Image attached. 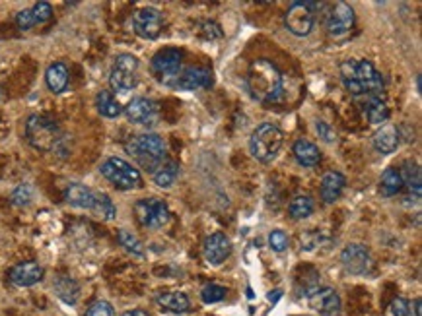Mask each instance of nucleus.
Returning <instances> with one entry per match:
<instances>
[{
	"label": "nucleus",
	"mask_w": 422,
	"mask_h": 316,
	"mask_svg": "<svg viewBox=\"0 0 422 316\" xmlns=\"http://www.w3.org/2000/svg\"><path fill=\"white\" fill-rule=\"evenodd\" d=\"M117 241H119V245H121L127 253L135 254V256H144V248L143 245H140V241L136 239L130 231L119 229V231H117Z\"/></svg>",
	"instance_id": "72a5a7b5"
},
{
	"label": "nucleus",
	"mask_w": 422,
	"mask_h": 316,
	"mask_svg": "<svg viewBox=\"0 0 422 316\" xmlns=\"http://www.w3.org/2000/svg\"><path fill=\"white\" fill-rule=\"evenodd\" d=\"M31 198H34V189L29 186V184H20V186H16L12 190V194H10V200H12V204L14 206H28L31 202Z\"/></svg>",
	"instance_id": "c9c22d12"
},
{
	"label": "nucleus",
	"mask_w": 422,
	"mask_h": 316,
	"mask_svg": "<svg viewBox=\"0 0 422 316\" xmlns=\"http://www.w3.org/2000/svg\"><path fill=\"white\" fill-rule=\"evenodd\" d=\"M115 310L108 301H96L92 302L84 316H113Z\"/></svg>",
	"instance_id": "58836bf2"
},
{
	"label": "nucleus",
	"mask_w": 422,
	"mask_h": 316,
	"mask_svg": "<svg viewBox=\"0 0 422 316\" xmlns=\"http://www.w3.org/2000/svg\"><path fill=\"white\" fill-rule=\"evenodd\" d=\"M29 12L34 16L36 26L45 23V21H49L51 18H53V6H51L49 2H37V4H34V6L29 8Z\"/></svg>",
	"instance_id": "e433bc0d"
},
{
	"label": "nucleus",
	"mask_w": 422,
	"mask_h": 316,
	"mask_svg": "<svg viewBox=\"0 0 422 316\" xmlns=\"http://www.w3.org/2000/svg\"><path fill=\"white\" fill-rule=\"evenodd\" d=\"M135 216L138 223L146 229H160L170 221V210L168 204L160 198H143L135 204Z\"/></svg>",
	"instance_id": "1a4fd4ad"
},
{
	"label": "nucleus",
	"mask_w": 422,
	"mask_h": 316,
	"mask_svg": "<svg viewBox=\"0 0 422 316\" xmlns=\"http://www.w3.org/2000/svg\"><path fill=\"white\" fill-rule=\"evenodd\" d=\"M101 175L119 190H135L143 186L140 171L121 157H109L101 163Z\"/></svg>",
	"instance_id": "0eeeda50"
},
{
	"label": "nucleus",
	"mask_w": 422,
	"mask_h": 316,
	"mask_svg": "<svg viewBox=\"0 0 422 316\" xmlns=\"http://www.w3.org/2000/svg\"><path fill=\"white\" fill-rule=\"evenodd\" d=\"M280 297H282V291H277V293H269V301H279Z\"/></svg>",
	"instance_id": "79ce46f5"
},
{
	"label": "nucleus",
	"mask_w": 422,
	"mask_h": 316,
	"mask_svg": "<svg viewBox=\"0 0 422 316\" xmlns=\"http://www.w3.org/2000/svg\"><path fill=\"white\" fill-rule=\"evenodd\" d=\"M360 109L366 120L370 125H381L389 119V107H387L386 95H364L360 98Z\"/></svg>",
	"instance_id": "6ab92c4d"
},
{
	"label": "nucleus",
	"mask_w": 422,
	"mask_h": 316,
	"mask_svg": "<svg viewBox=\"0 0 422 316\" xmlns=\"http://www.w3.org/2000/svg\"><path fill=\"white\" fill-rule=\"evenodd\" d=\"M284 142V134L277 125L271 122H263L255 128V132L251 134L249 138V152L251 155L261 163H271L272 159H277V155L280 154Z\"/></svg>",
	"instance_id": "20e7f679"
},
{
	"label": "nucleus",
	"mask_w": 422,
	"mask_h": 316,
	"mask_svg": "<svg viewBox=\"0 0 422 316\" xmlns=\"http://www.w3.org/2000/svg\"><path fill=\"white\" fill-rule=\"evenodd\" d=\"M292 154L302 167H315L319 163V159H321L319 148L315 146L314 142L306 140V138H300V140L294 142Z\"/></svg>",
	"instance_id": "4be33fe9"
},
{
	"label": "nucleus",
	"mask_w": 422,
	"mask_h": 316,
	"mask_svg": "<svg viewBox=\"0 0 422 316\" xmlns=\"http://www.w3.org/2000/svg\"><path fill=\"white\" fill-rule=\"evenodd\" d=\"M181 63H183V53L179 49H162L158 51L154 58H152V72H154V76L162 82V84L173 85L175 82V78L179 76V72H181Z\"/></svg>",
	"instance_id": "9b49d317"
},
{
	"label": "nucleus",
	"mask_w": 422,
	"mask_h": 316,
	"mask_svg": "<svg viewBox=\"0 0 422 316\" xmlns=\"http://www.w3.org/2000/svg\"><path fill=\"white\" fill-rule=\"evenodd\" d=\"M354 20H356V14H354V8L351 4L335 2L325 12V29L333 37L344 36V33H349L352 29Z\"/></svg>",
	"instance_id": "f8f14e48"
},
{
	"label": "nucleus",
	"mask_w": 422,
	"mask_h": 316,
	"mask_svg": "<svg viewBox=\"0 0 422 316\" xmlns=\"http://www.w3.org/2000/svg\"><path fill=\"white\" fill-rule=\"evenodd\" d=\"M96 107H98L101 117H106V119H117L123 112L121 103H119V101L115 99L113 93L108 92V90L98 93V98H96Z\"/></svg>",
	"instance_id": "c85d7f7f"
},
{
	"label": "nucleus",
	"mask_w": 422,
	"mask_h": 316,
	"mask_svg": "<svg viewBox=\"0 0 422 316\" xmlns=\"http://www.w3.org/2000/svg\"><path fill=\"white\" fill-rule=\"evenodd\" d=\"M68 68H66L65 63H53L45 72V82H47V88H49V92L53 93H63L66 92V88H68Z\"/></svg>",
	"instance_id": "b1692460"
},
{
	"label": "nucleus",
	"mask_w": 422,
	"mask_h": 316,
	"mask_svg": "<svg viewBox=\"0 0 422 316\" xmlns=\"http://www.w3.org/2000/svg\"><path fill=\"white\" fill-rule=\"evenodd\" d=\"M138 58L129 53H121L115 58L113 68L109 74V85L115 92L127 93L138 85Z\"/></svg>",
	"instance_id": "6e6552de"
},
{
	"label": "nucleus",
	"mask_w": 422,
	"mask_h": 316,
	"mask_svg": "<svg viewBox=\"0 0 422 316\" xmlns=\"http://www.w3.org/2000/svg\"><path fill=\"white\" fill-rule=\"evenodd\" d=\"M344 184H346V179H344L343 173L339 171H329L325 173L321 179V184H319V194H321V200L325 204H335L341 192H343Z\"/></svg>",
	"instance_id": "aec40b11"
},
{
	"label": "nucleus",
	"mask_w": 422,
	"mask_h": 316,
	"mask_svg": "<svg viewBox=\"0 0 422 316\" xmlns=\"http://www.w3.org/2000/svg\"><path fill=\"white\" fill-rule=\"evenodd\" d=\"M165 28L164 14L154 6L138 8L133 16V29L138 37H143L146 41H154L162 36Z\"/></svg>",
	"instance_id": "9d476101"
},
{
	"label": "nucleus",
	"mask_w": 422,
	"mask_h": 316,
	"mask_svg": "<svg viewBox=\"0 0 422 316\" xmlns=\"http://www.w3.org/2000/svg\"><path fill=\"white\" fill-rule=\"evenodd\" d=\"M121 316H150V315L143 309H133V310H127V312H123Z\"/></svg>",
	"instance_id": "a19ab883"
},
{
	"label": "nucleus",
	"mask_w": 422,
	"mask_h": 316,
	"mask_svg": "<svg viewBox=\"0 0 422 316\" xmlns=\"http://www.w3.org/2000/svg\"><path fill=\"white\" fill-rule=\"evenodd\" d=\"M65 200L74 208H82V210H93L96 204V192L88 189L84 184L74 183L71 184L65 192Z\"/></svg>",
	"instance_id": "5701e85b"
},
{
	"label": "nucleus",
	"mask_w": 422,
	"mask_h": 316,
	"mask_svg": "<svg viewBox=\"0 0 422 316\" xmlns=\"http://www.w3.org/2000/svg\"><path fill=\"white\" fill-rule=\"evenodd\" d=\"M401 134L399 128L393 125H386L376 130L374 134V148L378 149L379 154H393L395 149L399 148Z\"/></svg>",
	"instance_id": "412c9836"
},
{
	"label": "nucleus",
	"mask_w": 422,
	"mask_h": 316,
	"mask_svg": "<svg viewBox=\"0 0 422 316\" xmlns=\"http://www.w3.org/2000/svg\"><path fill=\"white\" fill-rule=\"evenodd\" d=\"M341 78L346 88V92L354 98H364V95H384V78L376 70L370 60H344L341 64Z\"/></svg>",
	"instance_id": "f03ea898"
},
{
	"label": "nucleus",
	"mask_w": 422,
	"mask_h": 316,
	"mask_svg": "<svg viewBox=\"0 0 422 316\" xmlns=\"http://www.w3.org/2000/svg\"><path fill=\"white\" fill-rule=\"evenodd\" d=\"M323 4L319 2H309V0H296L288 6L284 26L290 33L296 37H306L312 33L317 16L321 14Z\"/></svg>",
	"instance_id": "423d86ee"
},
{
	"label": "nucleus",
	"mask_w": 422,
	"mask_h": 316,
	"mask_svg": "<svg viewBox=\"0 0 422 316\" xmlns=\"http://www.w3.org/2000/svg\"><path fill=\"white\" fill-rule=\"evenodd\" d=\"M315 128H317V134H319V136H321L323 140L325 142H335V132H333V128L329 127V125H327V122H323V120H317V122H315Z\"/></svg>",
	"instance_id": "ea45409f"
},
{
	"label": "nucleus",
	"mask_w": 422,
	"mask_h": 316,
	"mask_svg": "<svg viewBox=\"0 0 422 316\" xmlns=\"http://www.w3.org/2000/svg\"><path fill=\"white\" fill-rule=\"evenodd\" d=\"M93 214H98L103 219H115L117 216V210H115V204L111 202V198L103 192H96V204H93Z\"/></svg>",
	"instance_id": "473e14b6"
},
{
	"label": "nucleus",
	"mask_w": 422,
	"mask_h": 316,
	"mask_svg": "<svg viewBox=\"0 0 422 316\" xmlns=\"http://www.w3.org/2000/svg\"><path fill=\"white\" fill-rule=\"evenodd\" d=\"M245 84H247L251 98L257 99L261 103H274L284 93L282 74L277 68V64H272L271 60H265V58H259L251 64Z\"/></svg>",
	"instance_id": "f257e3e1"
},
{
	"label": "nucleus",
	"mask_w": 422,
	"mask_h": 316,
	"mask_svg": "<svg viewBox=\"0 0 422 316\" xmlns=\"http://www.w3.org/2000/svg\"><path fill=\"white\" fill-rule=\"evenodd\" d=\"M158 115H160V109H158L156 101L148 98L130 99L129 105L125 107V117L133 125H140V127H152L158 120Z\"/></svg>",
	"instance_id": "2eb2a0df"
},
{
	"label": "nucleus",
	"mask_w": 422,
	"mask_h": 316,
	"mask_svg": "<svg viewBox=\"0 0 422 316\" xmlns=\"http://www.w3.org/2000/svg\"><path fill=\"white\" fill-rule=\"evenodd\" d=\"M53 285H55V293H57L61 301L66 302V305H76L78 302L80 288L76 280H72L68 275H58Z\"/></svg>",
	"instance_id": "a878e982"
},
{
	"label": "nucleus",
	"mask_w": 422,
	"mask_h": 316,
	"mask_svg": "<svg viewBox=\"0 0 422 316\" xmlns=\"http://www.w3.org/2000/svg\"><path fill=\"white\" fill-rule=\"evenodd\" d=\"M26 138L36 149L41 152H51L58 146L63 138L61 127L57 122L45 115H31L26 120Z\"/></svg>",
	"instance_id": "39448f33"
},
{
	"label": "nucleus",
	"mask_w": 422,
	"mask_h": 316,
	"mask_svg": "<svg viewBox=\"0 0 422 316\" xmlns=\"http://www.w3.org/2000/svg\"><path fill=\"white\" fill-rule=\"evenodd\" d=\"M399 175L403 179V186H407L411 190V194L415 192V196L421 194L422 181H421V165L415 162L403 163V167L399 169Z\"/></svg>",
	"instance_id": "bb28decb"
},
{
	"label": "nucleus",
	"mask_w": 422,
	"mask_h": 316,
	"mask_svg": "<svg viewBox=\"0 0 422 316\" xmlns=\"http://www.w3.org/2000/svg\"><path fill=\"white\" fill-rule=\"evenodd\" d=\"M226 297V289L222 285H216V283H210L207 288L200 291V299L207 305H215V302H220Z\"/></svg>",
	"instance_id": "f704fd0d"
},
{
	"label": "nucleus",
	"mask_w": 422,
	"mask_h": 316,
	"mask_svg": "<svg viewBox=\"0 0 422 316\" xmlns=\"http://www.w3.org/2000/svg\"><path fill=\"white\" fill-rule=\"evenodd\" d=\"M341 264L351 275H364L372 268V254L370 248L360 243H351L343 248L341 253Z\"/></svg>",
	"instance_id": "ddd939ff"
},
{
	"label": "nucleus",
	"mask_w": 422,
	"mask_h": 316,
	"mask_svg": "<svg viewBox=\"0 0 422 316\" xmlns=\"http://www.w3.org/2000/svg\"><path fill=\"white\" fill-rule=\"evenodd\" d=\"M156 305L168 312H187L191 309V301L185 293L173 291V293H162L156 297Z\"/></svg>",
	"instance_id": "393cba45"
},
{
	"label": "nucleus",
	"mask_w": 422,
	"mask_h": 316,
	"mask_svg": "<svg viewBox=\"0 0 422 316\" xmlns=\"http://www.w3.org/2000/svg\"><path fill=\"white\" fill-rule=\"evenodd\" d=\"M309 309L315 310L321 316H339L341 315V297L335 289L331 288H315L308 291Z\"/></svg>",
	"instance_id": "4468645a"
},
{
	"label": "nucleus",
	"mask_w": 422,
	"mask_h": 316,
	"mask_svg": "<svg viewBox=\"0 0 422 316\" xmlns=\"http://www.w3.org/2000/svg\"><path fill=\"white\" fill-rule=\"evenodd\" d=\"M403 190V179L399 175V169L387 167L384 173H381V179H379V192L384 196H395Z\"/></svg>",
	"instance_id": "cd10ccee"
},
{
	"label": "nucleus",
	"mask_w": 422,
	"mask_h": 316,
	"mask_svg": "<svg viewBox=\"0 0 422 316\" xmlns=\"http://www.w3.org/2000/svg\"><path fill=\"white\" fill-rule=\"evenodd\" d=\"M210 85H212V72L205 66H189L179 72V76L173 82V88L185 90V92H195V90L210 88Z\"/></svg>",
	"instance_id": "f3484780"
},
{
	"label": "nucleus",
	"mask_w": 422,
	"mask_h": 316,
	"mask_svg": "<svg viewBox=\"0 0 422 316\" xmlns=\"http://www.w3.org/2000/svg\"><path fill=\"white\" fill-rule=\"evenodd\" d=\"M288 214L292 219H306L314 214V200L309 196H296L290 202V208H288Z\"/></svg>",
	"instance_id": "7c9ffc66"
},
{
	"label": "nucleus",
	"mask_w": 422,
	"mask_h": 316,
	"mask_svg": "<svg viewBox=\"0 0 422 316\" xmlns=\"http://www.w3.org/2000/svg\"><path fill=\"white\" fill-rule=\"evenodd\" d=\"M202 254H205V260L210 266H220L228 260L230 254H232V241L228 239L226 233H212V235H208L205 245H202Z\"/></svg>",
	"instance_id": "dca6fc26"
},
{
	"label": "nucleus",
	"mask_w": 422,
	"mask_h": 316,
	"mask_svg": "<svg viewBox=\"0 0 422 316\" xmlns=\"http://www.w3.org/2000/svg\"><path fill=\"white\" fill-rule=\"evenodd\" d=\"M391 315L393 316H422L421 301H408V299H395L391 302Z\"/></svg>",
	"instance_id": "2f4dec72"
},
{
	"label": "nucleus",
	"mask_w": 422,
	"mask_h": 316,
	"mask_svg": "<svg viewBox=\"0 0 422 316\" xmlns=\"http://www.w3.org/2000/svg\"><path fill=\"white\" fill-rule=\"evenodd\" d=\"M179 173H181V169H179L177 162H165L164 165L154 173V183H156V186H160V189H170V186L179 179Z\"/></svg>",
	"instance_id": "c756f323"
},
{
	"label": "nucleus",
	"mask_w": 422,
	"mask_h": 316,
	"mask_svg": "<svg viewBox=\"0 0 422 316\" xmlns=\"http://www.w3.org/2000/svg\"><path fill=\"white\" fill-rule=\"evenodd\" d=\"M127 154L135 159L144 171L148 173H156L158 169L162 167L168 159V148L162 136L158 134H140L135 136L133 140L127 144Z\"/></svg>",
	"instance_id": "7ed1b4c3"
},
{
	"label": "nucleus",
	"mask_w": 422,
	"mask_h": 316,
	"mask_svg": "<svg viewBox=\"0 0 422 316\" xmlns=\"http://www.w3.org/2000/svg\"><path fill=\"white\" fill-rule=\"evenodd\" d=\"M269 246H271L274 253H284L288 248V235L280 229H274V231L269 233Z\"/></svg>",
	"instance_id": "4c0bfd02"
},
{
	"label": "nucleus",
	"mask_w": 422,
	"mask_h": 316,
	"mask_svg": "<svg viewBox=\"0 0 422 316\" xmlns=\"http://www.w3.org/2000/svg\"><path fill=\"white\" fill-rule=\"evenodd\" d=\"M43 268L39 266L37 262H20L18 266H14L8 274V280L16 288H31L39 281L43 280Z\"/></svg>",
	"instance_id": "a211bd4d"
}]
</instances>
